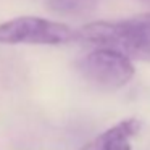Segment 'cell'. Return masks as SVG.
<instances>
[{
  "mask_svg": "<svg viewBox=\"0 0 150 150\" xmlns=\"http://www.w3.org/2000/svg\"><path fill=\"white\" fill-rule=\"evenodd\" d=\"M76 66L89 84L107 92L124 87L136 74L132 60L111 47H98L79 60Z\"/></svg>",
  "mask_w": 150,
  "mask_h": 150,
  "instance_id": "6da1fadb",
  "label": "cell"
},
{
  "mask_svg": "<svg viewBox=\"0 0 150 150\" xmlns=\"http://www.w3.org/2000/svg\"><path fill=\"white\" fill-rule=\"evenodd\" d=\"M74 40V31L65 23L39 16H20L0 24V44L60 45Z\"/></svg>",
  "mask_w": 150,
  "mask_h": 150,
  "instance_id": "7a4b0ae2",
  "label": "cell"
},
{
  "mask_svg": "<svg viewBox=\"0 0 150 150\" xmlns=\"http://www.w3.org/2000/svg\"><path fill=\"white\" fill-rule=\"evenodd\" d=\"M140 129V121L136 118H127V120L120 121L118 124L111 126L105 132H102L97 139L92 142V147L95 150H105L111 147L124 145L131 137H134Z\"/></svg>",
  "mask_w": 150,
  "mask_h": 150,
  "instance_id": "3957f363",
  "label": "cell"
},
{
  "mask_svg": "<svg viewBox=\"0 0 150 150\" xmlns=\"http://www.w3.org/2000/svg\"><path fill=\"white\" fill-rule=\"evenodd\" d=\"M123 21H124V26H126V37L123 39L118 50L126 53L131 60L150 63V36L140 34L136 29H132L127 23V20H123Z\"/></svg>",
  "mask_w": 150,
  "mask_h": 150,
  "instance_id": "277c9868",
  "label": "cell"
},
{
  "mask_svg": "<svg viewBox=\"0 0 150 150\" xmlns=\"http://www.w3.org/2000/svg\"><path fill=\"white\" fill-rule=\"evenodd\" d=\"M98 0H45V8L60 16H86L97 10Z\"/></svg>",
  "mask_w": 150,
  "mask_h": 150,
  "instance_id": "5b68a950",
  "label": "cell"
},
{
  "mask_svg": "<svg viewBox=\"0 0 150 150\" xmlns=\"http://www.w3.org/2000/svg\"><path fill=\"white\" fill-rule=\"evenodd\" d=\"M127 23H129V26L132 28V29H136L137 33L150 36V11L149 13L137 15V16H134V18H129Z\"/></svg>",
  "mask_w": 150,
  "mask_h": 150,
  "instance_id": "8992f818",
  "label": "cell"
},
{
  "mask_svg": "<svg viewBox=\"0 0 150 150\" xmlns=\"http://www.w3.org/2000/svg\"><path fill=\"white\" fill-rule=\"evenodd\" d=\"M105 150H131V145H129V144H124V145L111 147V149H105Z\"/></svg>",
  "mask_w": 150,
  "mask_h": 150,
  "instance_id": "52a82bcc",
  "label": "cell"
},
{
  "mask_svg": "<svg viewBox=\"0 0 150 150\" xmlns=\"http://www.w3.org/2000/svg\"><path fill=\"white\" fill-rule=\"evenodd\" d=\"M140 2H144V4H147V5H150V0H140Z\"/></svg>",
  "mask_w": 150,
  "mask_h": 150,
  "instance_id": "ba28073f",
  "label": "cell"
}]
</instances>
